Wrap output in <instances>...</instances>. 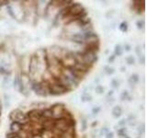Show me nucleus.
Segmentation results:
<instances>
[{"instance_id":"nucleus-1","label":"nucleus","mask_w":147,"mask_h":138,"mask_svg":"<svg viewBox=\"0 0 147 138\" xmlns=\"http://www.w3.org/2000/svg\"><path fill=\"white\" fill-rule=\"evenodd\" d=\"M121 112H122V110L119 106H116V107H114L112 110V114L115 118H118V117L121 116Z\"/></svg>"},{"instance_id":"nucleus-2","label":"nucleus","mask_w":147,"mask_h":138,"mask_svg":"<svg viewBox=\"0 0 147 138\" xmlns=\"http://www.w3.org/2000/svg\"><path fill=\"white\" fill-rule=\"evenodd\" d=\"M119 30H121L122 32H125V31H127V30H128V24H127V22H122L121 25H119Z\"/></svg>"},{"instance_id":"nucleus-3","label":"nucleus","mask_w":147,"mask_h":138,"mask_svg":"<svg viewBox=\"0 0 147 138\" xmlns=\"http://www.w3.org/2000/svg\"><path fill=\"white\" fill-rule=\"evenodd\" d=\"M138 80H139V77H138L137 75H133V76H131V78H130V82H131V83L132 82V84H135V83H137Z\"/></svg>"},{"instance_id":"nucleus-4","label":"nucleus","mask_w":147,"mask_h":138,"mask_svg":"<svg viewBox=\"0 0 147 138\" xmlns=\"http://www.w3.org/2000/svg\"><path fill=\"white\" fill-rule=\"evenodd\" d=\"M122 53V51H121V48L119 45H117L116 48H115V54H118V55H121Z\"/></svg>"},{"instance_id":"nucleus-5","label":"nucleus","mask_w":147,"mask_h":138,"mask_svg":"<svg viewBox=\"0 0 147 138\" xmlns=\"http://www.w3.org/2000/svg\"><path fill=\"white\" fill-rule=\"evenodd\" d=\"M127 62H128V64H133V63H134V58H133L132 56L128 57L127 58Z\"/></svg>"},{"instance_id":"nucleus-6","label":"nucleus","mask_w":147,"mask_h":138,"mask_svg":"<svg viewBox=\"0 0 147 138\" xmlns=\"http://www.w3.org/2000/svg\"><path fill=\"white\" fill-rule=\"evenodd\" d=\"M96 90L98 92V93H102L103 92V90H104V89L101 86H98V87H96Z\"/></svg>"},{"instance_id":"nucleus-7","label":"nucleus","mask_w":147,"mask_h":138,"mask_svg":"<svg viewBox=\"0 0 147 138\" xmlns=\"http://www.w3.org/2000/svg\"><path fill=\"white\" fill-rule=\"evenodd\" d=\"M129 95H128V92H123V93L121 94V99L122 100H124V99H125L126 98H127V97H128Z\"/></svg>"},{"instance_id":"nucleus-8","label":"nucleus","mask_w":147,"mask_h":138,"mask_svg":"<svg viewBox=\"0 0 147 138\" xmlns=\"http://www.w3.org/2000/svg\"><path fill=\"white\" fill-rule=\"evenodd\" d=\"M113 133H107V138H113Z\"/></svg>"},{"instance_id":"nucleus-9","label":"nucleus","mask_w":147,"mask_h":138,"mask_svg":"<svg viewBox=\"0 0 147 138\" xmlns=\"http://www.w3.org/2000/svg\"><path fill=\"white\" fill-rule=\"evenodd\" d=\"M114 58H115V55H112V56H111V57H109V62H112V61H113V60H114Z\"/></svg>"},{"instance_id":"nucleus-10","label":"nucleus","mask_w":147,"mask_h":138,"mask_svg":"<svg viewBox=\"0 0 147 138\" xmlns=\"http://www.w3.org/2000/svg\"><path fill=\"white\" fill-rule=\"evenodd\" d=\"M123 138H130V137H128V136H127V137H123Z\"/></svg>"}]
</instances>
